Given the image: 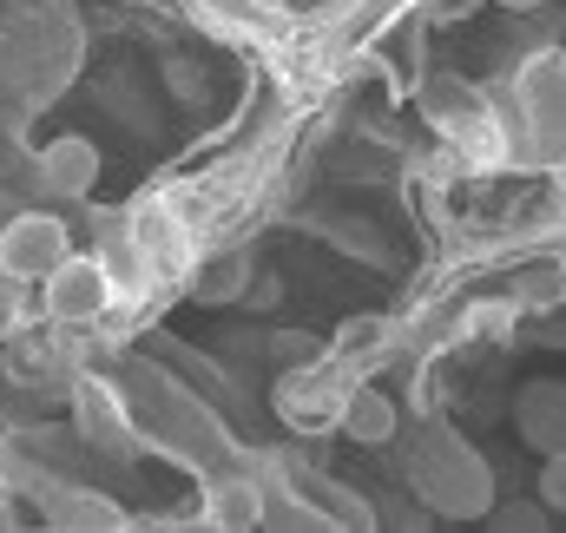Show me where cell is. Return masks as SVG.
I'll return each mask as SVG.
<instances>
[{"instance_id": "cell-1", "label": "cell", "mask_w": 566, "mask_h": 533, "mask_svg": "<svg viewBox=\"0 0 566 533\" xmlns=\"http://www.w3.org/2000/svg\"><path fill=\"white\" fill-rule=\"evenodd\" d=\"M409 481H416L422 508H434V514H461V521H474V514L494 508L488 461H481L448 421H428L422 435H416V448H409Z\"/></svg>"}, {"instance_id": "cell-2", "label": "cell", "mask_w": 566, "mask_h": 533, "mask_svg": "<svg viewBox=\"0 0 566 533\" xmlns=\"http://www.w3.org/2000/svg\"><path fill=\"white\" fill-rule=\"evenodd\" d=\"M113 310H119V283H113L106 258L73 251V258H60V264L40 276V316L60 323V330H80V336H86V330H99Z\"/></svg>"}, {"instance_id": "cell-3", "label": "cell", "mask_w": 566, "mask_h": 533, "mask_svg": "<svg viewBox=\"0 0 566 533\" xmlns=\"http://www.w3.org/2000/svg\"><path fill=\"white\" fill-rule=\"evenodd\" d=\"M349 369L343 363H329V349L316 356V363H296V369H277V389H271V408H277L283 421L296 428V435H323V428H336V415H343V396H349Z\"/></svg>"}, {"instance_id": "cell-4", "label": "cell", "mask_w": 566, "mask_h": 533, "mask_svg": "<svg viewBox=\"0 0 566 533\" xmlns=\"http://www.w3.org/2000/svg\"><path fill=\"white\" fill-rule=\"evenodd\" d=\"M60 258H73L66 218H53V211H7V218H0V270L40 283Z\"/></svg>"}, {"instance_id": "cell-5", "label": "cell", "mask_w": 566, "mask_h": 533, "mask_svg": "<svg viewBox=\"0 0 566 533\" xmlns=\"http://www.w3.org/2000/svg\"><path fill=\"white\" fill-rule=\"evenodd\" d=\"M27 185H33L40 198H53V205H80V198H93V185H99V145L80 138V133L40 145Z\"/></svg>"}, {"instance_id": "cell-6", "label": "cell", "mask_w": 566, "mask_h": 533, "mask_svg": "<svg viewBox=\"0 0 566 533\" xmlns=\"http://www.w3.org/2000/svg\"><path fill=\"white\" fill-rule=\"evenodd\" d=\"M40 514H46V527L60 533H99V527H126V514H119V501H106L99 488H86V481H53L46 494H40Z\"/></svg>"}, {"instance_id": "cell-7", "label": "cell", "mask_w": 566, "mask_h": 533, "mask_svg": "<svg viewBox=\"0 0 566 533\" xmlns=\"http://www.w3.org/2000/svg\"><path fill=\"white\" fill-rule=\"evenodd\" d=\"M205 521L211 527H264V481L258 474H238V468H211V488H205Z\"/></svg>"}, {"instance_id": "cell-8", "label": "cell", "mask_w": 566, "mask_h": 533, "mask_svg": "<svg viewBox=\"0 0 566 533\" xmlns=\"http://www.w3.org/2000/svg\"><path fill=\"white\" fill-rule=\"evenodd\" d=\"M251 276H258V258L244 244H224V251L191 258V296L198 303H244Z\"/></svg>"}, {"instance_id": "cell-9", "label": "cell", "mask_w": 566, "mask_h": 533, "mask_svg": "<svg viewBox=\"0 0 566 533\" xmlns=\"http://www.w3.org/2000/svg\"><path fill=\"white\" fill-rule=\"evenodd\" d=\"M507 296L521 303V316L534 310H560L566 303V251H527L514 276H507Z\"/></svg>"}, {"instance_id": "cell-10", "label": "cell", "mask_w": 566, "mask_h": 533, "mask_svg": "<svg viewBox=\"0 0 566 533\" xmlns=\"http://www.w3.org/2000/svg\"><path fill=\"white\" fill-rule=\"evenodd\" d=\"M514 415H521V435L541 454H560L566 448V383H527L521 401H514Z\"/></svg>"}, {"instance_id": "cell-11", "label": "cell", "mask_w": 566, "mask_h": 533, "mask_svg": "<svg viewBox=\"0 0 566 533\" xmlns=\"http://www.w3.org/2000/svg\"><path fill=\"white\" fill-rule=\"evenodd\" d=\"M396 323H382V316H356V323H343L336 330V343H329V363H343L349 376H369L376 363H389L396 356Z\"/></svg>"}, {"instance_id": "cell-12", "label": "cell", "mask_w": 566, "mask_h": 533, "mask_svg": "<svg viewBox=\"0 0 566 533\" xmlns=\"http://www.w3.org/2000/svg\"><path fill=\"white\" fill-rule=\"evenodd\" d=\"M336 428H343L349 441H363V448H389V441H396V401L356 376V383H349V396H343Z\"/></svg>"}, {"instance_id": "cell-13", "label": "cell", "mask_w": 566, "mask_h": 533, "mask_svg": "<svg viewBox=\"0 0 566 533\" xmlns=\"http://www.w3.org/2000/svg\"><path fill=\"white\" fill-rule=\"evenodd\" d=\"M323 238L343 251V258H356V264H396V251H389V238L369 224V218H356V211H336V218H323Z\"/></svg>"}, {"instance_id": "cell-14", "label": "cell", "mask_w": 566, "mask_h": 533, "mask_svg": "<svg viewBox=\"0 0 566 533\" xmlns=\"http://www.w3.org/2000/svg\"><path fill=\"white\" fill-rule=\"evenodd\" d=\"M27 323H40V283L0 270V336H20Z\"/></svg>"}, {"instance_id": "cell-15", "label": "cell", "mask_w": 566, "mask_h": 533, "mask_svg": "<svg viewBox=\"0 0 566 533\" xmlns=\"http://www.w3.org/2000/svg\"><path fill=\"white\" fill-rule=\"evenodd\" d=\"M165 86H171V93H178L185 106H198V100L211 93V73H205V66H198L191 53H171V60H165Z\"/></svg>"}, {"instance_id": "cell-16", "label": "cell", "mask_w": 566, "mask_h": 533, "mask_svg": "<svg viewBox=\"0 0 566 533\" xmlns=\"http://www.w3.org/2000/svg\"><path fill=\"white\" fill-rule=\"evenodd\" d=\"M264 356H271L277 369H296V363H316V356H323V343H316V336H303V330H277V336H264Z\"/></svg>"}, {"instance_id": "cell-17", "label": "cell", "mask_w": 566, "mask_h": 533, "mask_svg": "<svg viewBox=\"0 0 566 533\" xmlns=\"http://www.w3.org/2000/svg\"><path fill=\"white\" fill-rule=\"evenodd\" d=\"M521 336H527L534 349H566V303L560 310H534V316H521Z\"/></svg>"}, {"instance_id": "cell-18", "label": "cell", "mask_w": 566, "mask_h": 533, "mask_svg": "<svg viewBox=\"0 0 566 533\" xmlns=\"http://www.w3.org/2000/svg\"><path fill=\"white\" fill-rule=\"evenodd\" d=\"M494 527L501 533H547V501H507V508H494Z\"/></svg>"}, {"instance_id": "cell-19", "label": "cell", "mask_w": 566, "mask_h": 533, "mask_svg": "<svg viewBox=\"0 0 566 533\" xmlns=\"http://www.w3.org/2000/svg\"><path fill=\"white\" fill-rule=\"evenodd\" d=\"M541 501H547L554 514H566V448H560V454H547V474H541Z\"/></svg>"}, {"instance_id": "cell-20", "label": "cell", "mask_w": 566, "mask_h": 533, "mask_svg": "<svg viewBox=\"0 0 566 533\" xmlns=\"http://www.w3.org/2000/svg\"><path fill=\"white\" fill-rule=\"evenodd\" d=\"M277 296H283V283L271 276V270H258V276H251V290H244V303H251V310H277Z\"/></svg>"}, {"instance_id": "cell-21", "label": "cell", "mask_w": 566, "mask_h": 533, "mask_svg": "<svg viewBox=\"0 0 566 533\" xmlns=\"http://www.w3.org/2000/svg\"><path fill=\"white\" fill-rule=\"evenodd\" d=\"M494 7H507V13H527V7H547V0H494Z\"/></svg>"}, {"instance_id": "cell-22", "label": "cell", "mask_w": 566, "mask_h": 533, "mask_svg": "<svg viewBox=\"0 0 566 533\" xmlns=\"http://www.w3.org/2000/svg\"><path fill=\"white\" fill-rule=\"evenodd\" d=\"M13 521H20V514H13V501L0 494V527H13Z\"/></svg>"}, {"instance_id": "cell-23", "label": "cell", "mask_w": 566, "mask_h": 533, "mask_svg": "<svg viewBox=\"0 0 566 533\" xmlns=\"http://www.w3.org/2000/svg\"><path fill=\"white\" fill-rule=\"evenodd\" d=\"M119 7H158V0H119Z\"/></svg>"}]
</instances>
